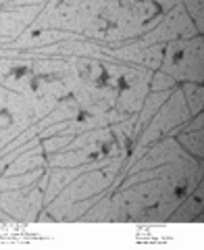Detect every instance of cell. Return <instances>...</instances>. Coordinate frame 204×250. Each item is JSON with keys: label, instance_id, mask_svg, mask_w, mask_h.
<instances>
[{"label": "cell", "instance_id": "4", "mask_svg": "<svg viewBox=\"0 0 204 250\" xmlns=\"http://www.w3.org/2000/svg\"><path fill=\"white\" fill-rule=\"evenodd\" d=\"M185 192H188V186H177L175 187V196H179V198L185 196Z\"/></svg>", "mask_w": 204, "mask_h": 250}, {"label": "cell", "instance_id": "2", "mask_svg": "<svg viewBox=\"0 0 204 250\" xmlns=\"http://www.w3.org/2000/svg\"><path fill=\"white\" fill-rule=\"evenodd\" d=\"M113 144H115V142H104V144H100L98 146L100 154H108V152H111V148H113Z\"/></svg>", "mask_w": 204, "mask_h": 250}, {"label": "cell", "instance_id": "7", "mask_svg": "<svg viewBox=\"0 0 204 250\" xmlns=\"http://www.w3.org/2000/svg\"><path fill=\"white\" fill-rule=\"evenodd\" d=\"M2 117H4V123H7V125L11 123V115H8L7 111H2Z\"/></svg>", "mask_w": 204, "mask_h": 250}, {"label": "cell", "instance_id": "3", "mask_svg": "<svg viewBox=\"0 0 204 250\" xmlns=\"http://www.w3.org/2000/svg\"><path fill=\"white\" fill-rule=\"evenodd\" d=\"M117 88H119V90H127V88H129V83H127V79L123 75L117 79Z\"/></svg>", "mask_w": 204, "mask_h": 250}, {"label": "cell", "instance_id": "1", "mask_svg": "<svg viewBox=\"0 0 204 250\" xmlns=\"http://www.w3.org/2000/svg\"><path fill=\"white\" fill-rule=\"evenodd\" d=\"M11 75L19 79V77H23V75H31V69L25 67V65H19V67H13V69H11Z\"/></svg>", "mask_w": 204, "mask_h": 250}, {"label": "cell", "instance_id": "5", "mask_svg": "<svg viewBox=\"0 0 204 250\" xmlns=\"http://www.w3.org/2000/svg\"><path fill=\"white\" fill-rule=\"evenodd\" d=\"M181 58H183V50H177L175 56H173V62H181Z\"/></svg>", "mask_w": 204, "mask_h": 250}, {"label": "cell", "instance_id": "6", "mask_svg": "<svg viewBox=\"0 0 204 250\" xmlns=\"http://www.w3.org/2000/svg\"><path fill=\"white\" fill-rule=\"evenodd\" d=\"M88 119V113L85 111H79V115H77V121H85Z\"/></svg>", "mask_w": 204, "mask_h": 250}]
</instances>
